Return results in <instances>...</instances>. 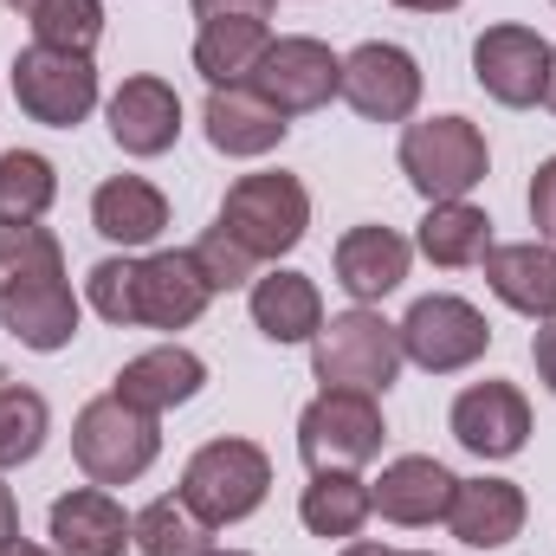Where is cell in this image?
Listing matches in <instances>:
<instances>
[{"instance_id":"cell-21","label":"cell","mask_w":556,"mask_h":556,"mask_svg":"<svg viewBox=\"0 0 556 556\" xmlns=\"http://www.w3.org/2000/svg\"><path fill=\"white\" fill-rule=\"evenodd\" d=\"M201 130H207V142H214L220 155L253 162V155H273L278 142L291 137V117H278L253 85H227V91H207Z\"/></svg>"},{"instance_id":"cell-11","label":"cell","mask_w":556,"mask_h":556,"mask_svg":"<svg viewBox=\"0 0 556 556\" xmlns=\"http://www.w3.org/2000/svg\"><path fill=\"white\" fill-rule=\"evenodd\" d=\"M343 104L363 124H415L420 59L395 39H363L356 52H343Z\"/></svg>"},{"instance_id":"cell-7","label":"cell","mask_w":556,"mask_h":556,"mask_svg":"<svg viewBox=\"0 0 556 556\" xmlns=\"http://www.w3.org/2000/svg\"><path fill=\"white\" fill-rule=\"evenodd\" d=\"M13 104L46 124V130H78L98 111V65L91 52H59V46H26L13 52Z\"/></svg>"},{"instance_id":"cell-20","label":"cell","mask_w":556,"mask_h":556,"mask_svg":"<svg viewBox=\"0 0 556 556\" xmlns=\"http://www.w3.org/2000/svg\"><path fill=\"white\" fill-rule=\"evenodd\" d=\"M201 389H207V363H201L188 343H155V350H142V356H130V363L117 369V382H111V395H124L142 415L188 408Z\"/></svg>"},{"instance_id":"cell-3","label":"cell","mask_w":556,"mask_h":556,"mask_svg":"<svg viewBox=\"0 0 556 556\" xmlns=\"http://www.w3.org/2000/svg\"><path fill=\"white\" fill-rule=\"evenodd\" d=\"M266 492H273V459H266V446H253V440H240V433L194 446L188 466H181V498H188L214 531L247 525V518L266 505Z\"/></svg>"},{"instance_id":"cell-34","label":"cell","mask_w":556,"mask_h":556,"mask_svg":"<svg viewBox=\"0 0 556 556\" xmlns=\"http://www.w3.org/2000/svg\"><path fill=\"white\" fill-rule=\"evenodd\" d=\"M188 253H194L201 278L214 285V298H220V291H247V285L260 278V260H253V253H247V247H240V240H233L220 220H214V227H207V233H201Z\"/></svg>"},{"instance_id":"cell-41","label":"cell","mask_w":556,"mask_h":556,"mask_svg":"<svg viewBox=\"0 0 556 556\" xmlns=\"http://www.w3.org/2000/svg\"><path fill=\"white\" fill-rule=\"evenodd\" d=\"M0 556H59V551H46V544H33V538H13V544H0Z\"/></svg>"},{"instance_id":"cell-36","label":"cell","mask_w":556,"mask_h":556,"mask_svg":"<svg viewBox=\"0 0 556 556\" xmlns=\"http://www.w3.org/2000/svg\"><path fill=\"white\" fill-rule=\"evenodd\" d=\"M531 363H538V382L556 395V317H544V324L531 330Z\"/></svg>"},{"instance_id":"cell-9","label":"cell","mask_w":556,"mask_h":556,"mask_svg":"<svg viewBox=\"0 0 556 556\" xmlns=\"http://www.w3.org/2000/svg\"><path fill=\"white\" fill-rule=\"evenodd\" d=\"M551 39L538 26H518V20H498L472 39V78L492 104L505 111H531L544 104V85H551Z\"/></svg>"},{"instance_id":"cell-44","label":"cell","mask_w":556,"mask_h":556,"mask_svg":"<svg viewBox=\"0 0 556 556\" xmlns=\"http://www.w3.org/2000/svg\"><path fill=\"white\" fill-rule=\"evenodd\" d=\"M207 556H247V551H207Z\"/></svg>"},{"instance_id":"cell-24","label":"cell","mask_w":556,"mask_h":556,"mask_svg":"<svg viewBox=\"0 0 556 556\" xmlns=\"http://www.w3.org/2000/svg\"><path fill=\"white\" fill-rule=\"evenodd\" d=\"M91 227H98L111 247L142 253V247H155L162 227H168V194H162L149 175H111V181H98V194H91Z\"/></svg>"},{"instance_id":"cell-31","label":"cell","mask_w":556,"mask_h":556,"mask_svg":"<svg viewBox=\"0 0 556 556\" xmlns=\"http://www.w3.org/2000/svg\"><path fill=\"white\" fill-rule=\"evenodd\" d=\"M33 46H59V52H98L104 39V0H39L26 13Z\"/></svg>"},{"instance_id":"cell-40","label":"cell","mask_w":556,"mask_h":556,"mask_svg":"<svg viewBox=\"0 0 556 556\" xmlns=\"http://www.w3.org/2000/svg\"><path fill=\"white\" fill-rule=\"evenodd\" d=\"M395 7H402V13H453L459 0H395Z\"/></svg>"},{"instance_id":"cell-15","label":"cell","mask_w":556,"mask_h":556,"mask_svg":"<svg viewBox=\"0 0 556 556\" xmlns=\"http://www.w3.org/2000/svg\"><path fill=\"white\" fill-rule=\"evenodd\" d=\"M46 538L59 556H124L130 544V511L117 505V492L104 485H72L52 498L46 511Z\"/></svg>"},{"instance_id":"cell-17","label":"cell","mask_w":556,"mask_h":556,"mask_svg":"<svg viewBox=\"0 0 556 556\" xmlns=\"http://www.w3.org/2000/svg\"><path fill=\"white\" fill-rule=\"evenodd\" d=\"M531 518V498L518 479H459L453 485V505H446V531L466 544V551H505Z\"/></svg>"},{"instance_id":"cell-8","label":"cell","mask_w":556,"mask_h":556,"mask_svg":"<svg viewBox=\"0 0 556 556\" xmlns=\"http://www.w3.org/2000/svg\"><path fill=\"white\" fill-rule=\"evenodd\" d=\"M389 427L376 395H350V389H324L304 415H298V459L311 472H363L382 453Z\"/></svg>"},{"instance_id":"cell-2","label":"cell","mask_w":556,"mask_h":556,"mask_svg":"<svg viewBox=\"0 0 556 556\" xmlns=\"http://www.w3.org/2000/svg\"><path fill=\"white\" fill-rule=\"evenodd\" d=\"M408 188L420 201H472V188L492 175V142L472 117H420L402 130V149H395Z\"/></svg>"},{"instance_id":"cell-42","label":"cell","mask_w":556,"mask_h":556,"mask_svg":"<svg viewBox=\"0 0 556 556\" xmlns=\"http://www.w3.org/2000/svg\"><path fill=\"white\" fill-rule=\"evenodd\" d=\"M544 104H551V117H556V52H551V85H544Z\"/></svg>"},{"instance_id":"cell-33","label":"cell","mask_w":556,"mask_h":556,"mask_svg":"<svg viewBox=\"0 0 556 556\" xmlns=\"http://www.w3.org/2000/svg\"><path fill=\"white\" fill-rule=\"evenodd\" d=\"M85 304H91L104 324L137 330V260H130V253L98 260V266H91V278H85Z\"/></svg>"},{"instance_id":"cell-18","label":"cell","mask_w":556,"mask_h":556,"mask_svg":"<svg viewBox=\"0 0 556 556\" xmlns=\"http://www.w3.org/2000/svg\"><path fill=\"white\" fill-rule=\"evenodd\" d=\"M330 266H337V285H343L356 304H382L389 291H402V285H408L415 247H408L395 227H376V220H363V227H350V233L337 240Z\"/></svg>"},{"instance_id":"cell-22","label":"cell","mask_w":556,"mask_h":556,"mask_svg":"<svg viewBox=\"0 0 556 556\" xmlns=\"http://www.w3.org/2000/svg\"><path fill=\"white\" fill-rule=\"evenodd\" d=\"M247 311H253V330L266 343H311L324 330V291L311 273H291V266H273L247 285Z\"/></svg>"},{"instance_id":"cell-23","label":"cell","mask_w":556,"mask_h":556,"mask_svg":"<svg viewBox=\"0 0 556 556\" xmlns=\"http://www.w3.org/2000/svg\"><path fill=\"white\" fill-rule=\"evenodd\" d=\"M485 285L505 311L544 324L556 317V240H511V247H492L485 260Z\"/></svg>"},{"instance_id":"cell-28","label":"cell","mask_w":556,"mask_h":556,"mask_svg":"<svg viewBox=\"0 0 556 556\" xmlns=\"http://www.w3.org/2000/svg\"><path fill=\"white\" fill-rule=\"evenodd\" d=\"M130 544L142 556H207L214 551V525L181 492H162V498H149L130 518Z\"/></svg>"},{"instance_id":"cell-25","label":"cell","mask_w":556,"mask_h":556,"mask_svg":"<svg viewBox=\"0 0 556 556\" xmlns=\"http://www.w3.org/2000/svg\"><path fill=\"white\" fill-rule=\"evenodd\" d=\"M266 46H273V26H266V20H247V13L201 20V33H194V72L207 78V91L253 85V72H260Z\"/></svg>"},{"instance_id":"cell-43","label":"cell","mask_w":556,"mask_h":556,"mask_svg":"<svg viewBox=\"0 0 556 556\" xmlns=\"http://www.w3.org/2000/svg\"><path fill=\"white\" fill-rule=\"evenodd\" d=\"M7 7H13V13H33V7H39V0H7Z\"/></svg>"},{"instance_id":"cell-35","label":"cell","mask_w":556,"mask_h":556,"mask_svg":"<svg viewBox=\"0 0 556 556\" xmlns=\"http://www.w3.org/2000/svg\"><path fill=\"white\" fill-rule=\"evenodd\" d=\"M531 227H538V240H556V155L531 175Z\"/></svg>"},{"instance_id":"cell-16","label":"cell","mask_w":556,"mask_h":556,"mask_svg":"<svg viewBox=\"0 0 556 556\" xmlns=\"http://www.w3.org/2000/svg\"><path fill=\"white\" fill-rule=\"evenodd\" d=\"M0 324L13 330L20 350H65L85 324V304L65 278H20V285H0Z\"/></svg>"},{"instance_id":"cell-29","label":"cell","mask_w":556,"mask_h":556,"mask_svg":"<svg viewBox=\"0 0 556 556\" xmlns=\"http://www.w3.org/2000/svg\"><path fill=\"white\" fill-rule=\"evenodd\" d=\"M59 201V168L39 149H7L0 155V227L46 220Z\"/></svg>"},{"instance_id":"cell-30","label":"cell","mask_w":556,"mask_h":556,"mask_svg":"<svg viewBox=\"0 0 556 556\" xmlns=\"http://www.w3.org/2000/svg\"><path fill=\"white\" fill-rule=\"evenodd\" d=\"M46 433H52L46 395L26 389V382H0V472L33 466L46 453Z\"/></svg>"},{"instance_id":"cell-26","label":"cell","mask_w":556,"mask_h":556,"mask_svg":"<svg viewBox=\"0 0 556 556\" xmlns=\"http://www.w3.org/2000/svg\"><path fill=\"white\" fill-rule=\"evenodd\" d=\"M415 253L440 273H459V266H479L492 253V214L472 207V201H427L415 227Z\"/></svg>"},{"instance_id":"cell-4","label":"cell","mask_w":556,"mask_h":556,"mask_svg":"<svg viewBox=\"0 0 556 556\" xmlns=\"http://www.w3.org/2000/svg\"><path fill=\"white\" fill-rule=\"evenodd\" d=\"M72 453L91 485H137L162 453V415H142L124 395H98L72 420Z\"/></svg>"},{"instance_id":"cell-1","label":"cell","mask_w":556,"mask_h":556,"mask_svg":"<svg viewBox=\"0 0 556 556\" xmlns=\"http://www.w3.org/2000/svg\"><path fill=\"white\" fill-rule=\"evenodd\" d=\"M311 376L324 389H350V395H389L402 376V337L382 311L350 304L337 317H324V330L311 337Z\"/></svg>"},{"instance_id":"cell-19","label":"cell","mask_w":556,"mask_h":556,"mask_svg":"<svg viewBox=\"0 0 556 556\" xmlns=\"http://www.w3.org/2000/svg\"><path fill=\"white\" fill-rule=\"evenodd\" d=\"M453 472L433 459V453H402L382 466V479L369 485L376 511L402 531H427V525H446V505H453Z\"/></svg>"},{"instance_id":"cell-10","label":"cell","mask_w":556,"mask_h":556,"mask_svg":"<svg viewBox=\"0 0 556 556\" xmlns=\"http://www.w3.org/2000/svg\"><path fill=\"white\" fill-rule=\"evenodd\" d=\"M253 91L273 104L278 117H311L330 98H343V59L324 39H311V33H285V39L266 46V59L253 72Z\"/></svg>"},{"instance_id":"cell-5","label":"cell","mask_w":556,"mask_h":556,"mask_svg":"<svg viewBox=\"0 0 556 556\" xmlns=\"http://www.w3.org/2000/svg\"><path fill=\"white\" fill-rule=\"evenodd\" d=\"M220 227L266 266L298 253V240L311 233V188L285 168H260V175H240L220 201Z\"/></svg>"},{"instance_id":"cell-45","label":"cell","mask_w":556,"mask_h":556,"mask_svg":"<svg viewBox=\"0 0 556 556\" xmlns=\"http://www.w3.org/2000/svg\"><path fill=\"white\" fill-rule=\"evenodd\" d=\"M402 556H433V551H402Z\"/></svg>"},{"instance_id":"cell-6","label":"cell","mask_w":556,"mask_h":556,"mask_svg":"<svg viewBox=\"0 0 556 556\" xmlns=\"http://www.w3.org/2000/svg\"><path fill=\"white\" fill-rule=\"evenodd\" d=\"M402 337V363H415L427 376H459L472 369L485 350H492V324L472 298L459 291H433V298H415L408 317L395 324Z\"/></svg>"},{"instance_id":"cell-14","label":"cell","mask_w":556,"mask_h":556,"mask_svg":"<svg viewBox=\"0 0 556 556\" xmlns=\"http://www.w3.org/2000/svg\"><path fill=\"white\" fill-rule=\"evenodd\" d=\"M214 304V285L201 278L194 253H149L137 260V330H188Z\"/></svg>"},{"instance_id":"cell-39","label":"cell","mask_w":556,"mask_h":556,"mask_svg":"<svg viewBox=\"0 0 556 556\" xmlns=\"http://www.w3.org/2000/svg\"><path fill=\"white\" fill-rule=\"evenodd\" d=\"M337 556H402V551H395V544H376V538H350Z\"/></svg>"},{"instance_id":"cell-37","label":"cell","mask_w":556,"mask_h":556,"mask_svg":"<svg viewBox=\"0 0 556 556\" xmlns=\"http://www.w3.org/2000/svg\"><path fill=\"white\" fill-rule=\"evenodd\" d=\"M194 7V20H220V13H247V20H266L273 13V0H188Z\"/></svg>"},{"instance_id":"cell-12","label":"cell","mask_w":556,"mask_h":556,"mask_svg":"<svg viewBox=\"0 0 556 556\" xmlns=\"http://www.w3.org/2000/svg\"><path fill=\"white\" fill-rule=\"evenodd\" d=\"M446 427H453V440H459L472 459H518V453L531 446V402H525L518 382L485 376V382H466V389L453 395Z\"/></svg>"},{"instance_id":"cell-38","label":"cell","mask_w":556,"mask_h":556,"mask_svg":"<svg viewBox=\"0 0 556 556\" xmlns=\"http://www.w3.org/2000/svg\"><path fill=\"white\" fill-rule=\"evenodd\" d=\"M13 538H20V505H13V485L0 472V544H13Z\"/></svg>"},{"instance_id":"cell-27","label":"cell","mask_w":556,"mask_h":556,"mask_svg":"<svg viewBox=\"0 0 556 556\" xmlns=\"http://www.w3.org/2000/svg\"><path fill=\"white\" fill-rule=\"evenodd\" d=\"M298 518L311 538H356L369 518H376V498H369V479L356 472H311V485L298 492Z\"/></svg>"},{"instance_id":"cell-32","label":"cell","mask_w":556,"mask_h":556,"mask_svg":"<svg viewBox=\"0 0 556 556\" xmlns=\"http://www.w3.org/2000/svg\"><path fill=\"white\" fill-rule=\"evenodd\" d=\"M20 278H65V247L39 220L0 227V285H20Z\"/></svg>"},{"instance_id":"cell-13","label":"cell","mask_w":556,"mask_h":556,"mask_svg":"<svg viewBox=\"0 0 556 556\" xmlns=\"http://www.w3.org/2000/svg\"><path fill=\"white\" fill-rule=\"evenodd\" d=\"M104 124H111V142L137 162H155L168 155L175 137H181V91L155 72H137L124 78L111 98H104Z\"/></svg>"}]
</instances>
